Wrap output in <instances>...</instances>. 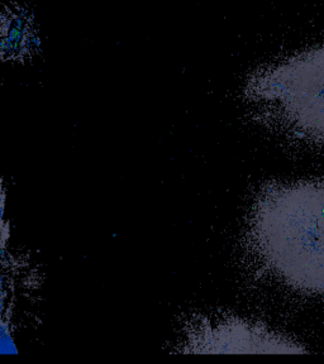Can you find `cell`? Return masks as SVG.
I'll list each match as a JSON object with an SVG mask.
<instances>
[{"instance_id":"cell-1","label":"cell","mask_w":324,"mask_h":364,"mask_svg":"<svg viewBox=\"0 0 324 364\" xmlns=\"http://www.w3.org/2000/svg\"><path fill=\"white\" fill-rule=\"evenodd\" d=\"M247 243L273 279L324 295V180L268 185L252 206Z\"/></svg>"},{"instance_id":"cell-2","label":"cell","mask_w":324,"mask_h":364,"mask_svg":"<svg viewBox=\"0 0 324 364\" xmlns=\"http://www.w3.org/2000/svg\"><path fill=\"white\" fill-rule=\"evenodd\" d=\"M268 122L296 142L324 148V46L288 58L254 82Z\"/></svg>"},{"instance_id":"cell-3","label":"cell","mask_w":324,"mask_h":364,"mask_svg":"<svg viewBox=\"0 0 324 364\" xmlns=\"http://www.w3.org/2000/svg\"><path fill=\"white\" fill-rule=\"evenodd\" d=\"M182 352L296 354L307 349L263 326L231 318L193 326Z\"/></svg>"}]
</instances>
